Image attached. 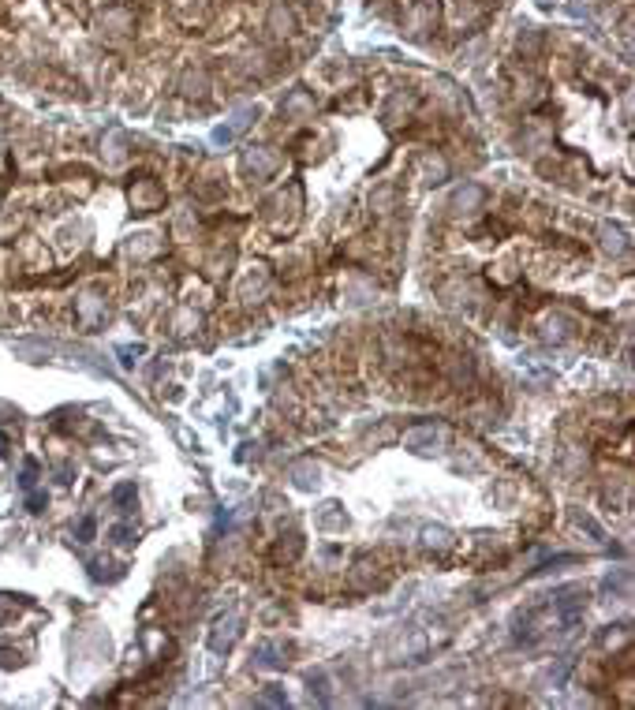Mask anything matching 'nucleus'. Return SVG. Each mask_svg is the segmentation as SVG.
<instances>
[{
    "mask_svg": "<svg viewBox=\"0 0 635 710\" xmlns=\"http://www.w3.org/2000/svg\"><path fill=\"white\" fill-rule=\"evenodd\" d=\"M250 116H255V109H240V112H235V120L228 124V127H217L214 131V142H217V146H224V142H232L235 135H240V131L250 124Z\"/></svg>",
    "mask_w": 635,
    "mask_h": 710,
    "instance_id": "f257e3e1",
    "label": "nucleus"
},
{
    "mask_svg": "<svg viewBox=\"0 0 635 710\" xmlns=\"http://www.w3.org/2000/svg\"><path fill=\"white\" fill-rule=\"evenodd\" d=\"M538 4H553V0H538Z\"/></svg>",
    "mask_w": 635,
    "mask_h": 710,
    "instance_id": "39448f33",
    "label": "nucleus"
},
{
    "mask_svg": "<svg viewBox=\"0 0 635 710\" xmlns=\"http://www.w3.org/2000/svg\"><path fill=\"white\" fill-rule=\"evenodd\" d=\"M247 168H258V173H266V168H273V157L262 153V150H255V153H247Z\"/></svg>",
    "mask_w": 635,
    "mask_h": 710,
    "instance_id": "f03ea898",
    "label": "nucleus"
},
{
    "mask_svg": "<svg viewBox=\"0 0 635 710\" xmlns=\"http://www.w3.org/2000/svg\"><path fill=\"white\" fill-rule=\"evenodd\" d=\"M131 497H135V486H120V490L112 494V501H116V505H127Z\"/></svg>",
    "mask_w": 635,
    "mask_h": 710,
    "instance_id": "7ed1b4c3",
    "label": "nucleus"
},
{
    "mask_svg": "<svg viewBox=\"0 0 635 710\" xmlns=\"http://www.w3.org/2000/svg\"><path fill=\"white\" fill-rule=\"evenodd\" d=\"M78 531H83V542H90V535H94V520H83V528H78Z\"/></svg>",
    "mask_w": 635,
    "mask_h": 710,
    "instance_id": "20e7f679",
    "label": "nucleus"
}]
</instances>
